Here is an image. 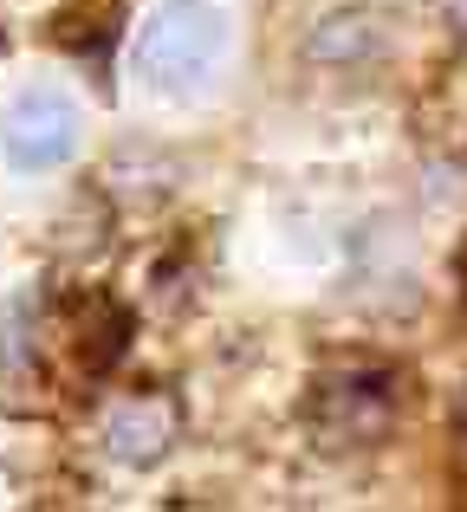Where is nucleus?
<instances>
[{
	"label": "nucleus",
	"instance_id": "f03ea898",
	"mask_svg": "<svg viewBox=\"0 0 467 512\" xmlns=\"http://www.w3.org/2000/svg\"><path fill=\"white\" fill-rule=\"evenodd\" d=\"M78 130H85V117H78V104L65 91H26L7 111V124H0V150H7V163L20 175H46V169L72 163Z\"/></svg>",
	"mask_w": 467,
	"mask_h": 512
},
{
	"label": "nucleus",
	"instance_id": "39448f33",
	"mask_svg": "<svg viewBox=\"0 0 467 512\" xmlns=\"http://www.w3.org/2000/svg\"><path fill=\"white\" fill-rule=\"evenodd\" d=\"M0 52H7V33H0Z\"/></svg>",
	"mask_w": 467,
	"mask_h": 512
},
{
	"label": "nucleus",
	"instance_id": "7ed1b4c3",
	"mask_svg": "<svg viewBox=\"0 0 467 512\" xmlns=\"http://www.w3.org/2000/svg\"><path fill=\"white\" fill-rule=\"evenodd\" d=\"M312 422L331 448H357L377 441L390 428V376L377 370H351V376H325L312 389Z\"/></svg>",
	"mask_w": 467,
	"mask_h": 512
},
{
	"label": "nucleus",
	"instance_id": "f257e3e1",
	"mask_svg": "<svg viewBox=\"0 0 467 512\" xmlns=\"http://www.w3.org/2000/svg\"><path fill=\"white\" fill-rule=\"evenodd\" d=\"M228 52V20L208 0H163L137 33V72L163 91H189Z\"/></svg>",
	"mask_w": 467,
	"mask_h": 512
},
{
	"label": "nucleus",
	"instance_id": "20e7f679",
	"mask_svg": "<svg viewBox=\"0 0 467 512\" xmlns=\"http://www.w3.org/2000/svg\"><path fill=\"white\" fill-rule=\"evenodd\" d=\"M176 402L169 396H130L111 409V422H104V454L124 467H156L169 454V441H176Z\"/></svg>",
	"mask_w": 467,
	"mask_h": 512
}]
</instances>
